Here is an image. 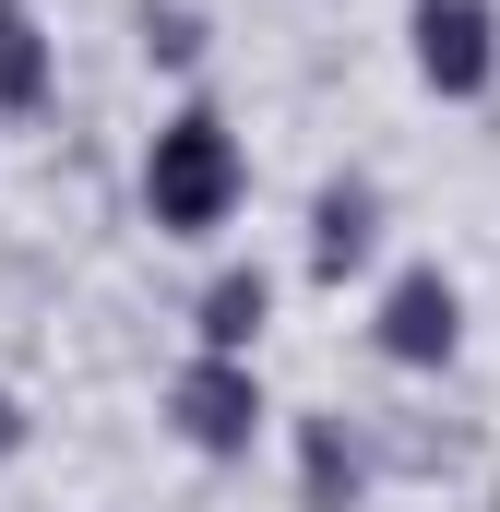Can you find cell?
I'll use <instances>...</instances> for the list:
<instances>
[{"instance_id": "obj_7", "label": "cell", "mask_w": 500, "mask_h": 512, "mask_svg": "<svg viewBox=\"0 0 500 512\" xmlns=\"http://www.w3.org/2000/svg\"><path fill=\"white\" fill-rule=\"evenodd\" d=\"M262 310H274L262 274H215V286H203V358H239L250 334H262Z\"/></svg>"}, {"instance_id": "obj_5", "label": "cell", "mask_w": 500, "mask_h": 512, "mask_svg": "<svg viewBox=\"0 0 500 512\" xmlns=\"http://www.w3.org/2000/svg\"><path fill=\"white\" fill-rule=\"evenodd\" d=\"M370 251H381V203H370V179H334V191H322V215H310V274H358Z\"/></svg>"}, {"instance_id": "obj_1", "label": "cell", "mask_w": 500, "mask_h": 512, "mask_svg": "<svg viewBox=\"0 0 500 512\" xmlns=\"http://www.w3.org/2000/svg\"><path fill=\"white\" fill-rule=\"evenodd\" d=\"M250 167H239V131L215 120V108H179V120L155 131V155H143V203H155V227L167 239H215L227 215H239Z\"/></svg>"}, {"instance_id": "obj_8", "label": "cell", "mask_w": 500, "mask_h": 512, "mask_svg": "<svg viewBox=\"0 0 500 512\" xmlns=\"http://www.w3.org/2000/svg\"><path fill=\"white\" fill-rule=\"evenodd\" d=\"M346 501H358V453L334 417H310V512H346Z\"/></svg>"}, {"instance_id": "obj_6", "label": "cell", "mask_w": 500, "mask_h": 512, "mask_svg": "<svg viewBox=\"0 0 500 512\" xmlns=\"http://www.w3.org/2000/svg\"><path fill=\"white\" fill-rule=\"evenodd\" d=\"M48 72H60V60H48L36 12H24V0H0V108H12V120H24V108H48Z\"/></svg>"}, {"instance_id": "obj_3", "label": "cell", "mask_w": 500, "mask_h": 512, "mask_svg": "<svg viewBox=\"0 0 500 512\" xmlns=\"http://www.w3.org/2000/svg\"><path fill=\"white\" fill-rule=\"evenodd\" d=\"M405 36H417V84H429V96H477L500 72L489 0H405Z\"/></svg>"}, {"instance_id": "obj_10", "label": "cell", "mask_w": 500, "mask_h": 512, "mask_svg": "<svg viewBox=\"0 0 500 512\" xmlns=\"http://www.w3.org/2000/svg\"><path fill=\"white\" fill-rule=\"evenodd\" d=\"M12 453H24V405L0 393V465H12Z\"/></svg>"}, {"instance_id": "obj_4", "label": "cell", "mask_w": 500, "mask_h": 512, "mask_svg": "<svg viewBox=\"0 0 500 512\" xmlns=\"http://www.w3.org/2000/svg\"><path fill=\"white\" fill-rule=\"evenodd\" d=\"M453 346H465V298H453V274H441V262L393 274V298H381V358H393V370H441Z\"/></svg>"}, {"instance_id": "obj_9", "label": "cell", "mask_w": 500, "mask_h": 512, "mask_svg": "<svg viewBox=\"0 0 500 512\" xmlns=\"http://www.w3.org/2000/svg\"><path fill=\"white\" fill-rule=\"evenodd\" d=\"M143 48H155V60H203V24L167 0V12H143Z\"/></svg>"}, {"instance_id": "obj_2", "label": "cell", "mask_w": 500, "mask_h": 512, "mask_svg": "<svg viewBox=\"0 0 500 512\" xmlns=\"http://www.w3.org/2000/svg\"><path fill=\"white\" fill-rule=\"evenodd\" d=\"M167 417H179L191 453L239 465L250 441H262V382H250V358H191V370L167 382Z\"/></svg>"}]
</instances>
